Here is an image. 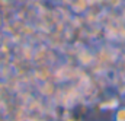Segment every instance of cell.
I'll return each instance as SVG.
<instances>
[{
	"label": "cell",
	"instance_id": "obj_1",
	"mask_svg": "<svg viewBox=\"0 0 125 121\" xmlns=\"http://www.w3.org/2000/svg\"><path fill=\"white\" fill-rule=\"evenodd\" d=\"M118 107H119V99L116 96H111V98L100 102V109H111V111L114 109L115 111Z\"/></svg>",
	"mask_w": 125,
	"mask_h": 121
},
{
	"label": "cell",
	"instance_id": "obj_2",
	"mask_svg": "<svg viewBox=\"0 0 125 121\" xmlns=\"http://www.w3.org/2000/svg\"><path fill=\"white\" fill-rule=\"evenodd\" d=\"M114 121H125V107H118L115 109Z\"/></svg>",
	"mask_w": 125,
	"mask_h": 121
}]
</instances>
